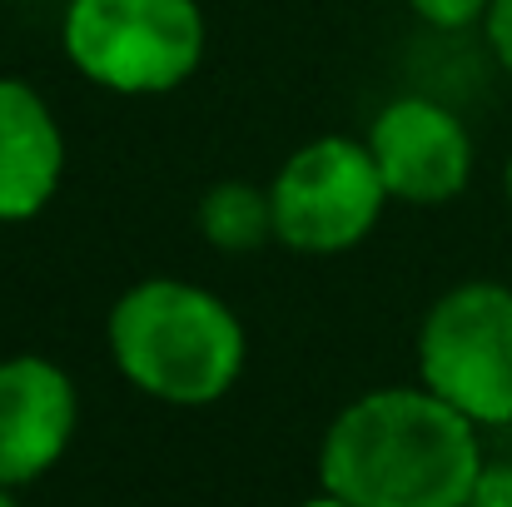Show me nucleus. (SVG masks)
I'll use <instances>...</instances> for the list:
<instances>
[{"instance_id": "f257e3e1", "label": "nucleus", "mask_w": 512, "mask_h": 507, "mask_svg": "<svg viewBox=\"0 0 512 507\" xmlns=\"http://www.w3.org/2000/svg\"><path fill=\"white\" fill-rule=\"evenodd\" d=\"M483 473L478 423L433 388H368L319 443V483L353 507H468Z\"/></svg>"}, {"instance_id": "f03ea898", "label": "nucleus", "mask_w": 512, "mask_h": 507, "mask_svg": "<svg viewBox=\"0 0 512 507\" xmlns=\"http://www.w3.org/2000/svg\"><path fill=\"white\" fill-rule=\"evenodd\" d=\"M105 348L130 388L170 408L219 403L249 363L239 314L214 289L170 274H150L110 304Z\"/></svg>"}, {"instance_id": "7ed1b4c3", "label": "nucleus", "mask_w": 512, "mask_h": 507, "mask_svg": "<svg viewBox=\"0 0 512 507\" xmlns=\"http://www.w3.org/2000/svg\"><path fill=\"white\" fill-rule=\"evenodd\" d=\"M60 50L95 90L150 100L199 75L209 20L199 0H65Z\"/></svg>"}, {"instance_id": "20e7f679", "label": "nucleus", "mask_w": 512, "mask_h": 507, "mask_svg": "<svg viewBox=\"0 0 512 507\" xmlns=\"http://www.w3.org/2000/svg\"><path fill=\"white\" fill-rule=\"evenodd\" d=\"M418 383L478 428H512V289L463 279L418 324Z\"/></svg>"}, {"instance_id": "39448f33", "label": "nucleus", "mask_w": 512, "mask_h": 507, "mask_svg": "<svg viewBox=\"0 0 512 507\" xmlns=\"http://www.w3.org/2000/svg\"><path fill=\"white\" fill-rule=\"evenodd\" d=\"M269 204H274V244L309 259H334L358 249L378 229L393 199L373 165L368 140L319 135L274 169Z\"/></svg>"}, {"instance_id": "423d86ee", "label": "nucleus", "mask_w": 512, "mask_h": 507, "mask_svg": "<svg viewBox=\"0 0 512 507\" xmlns=\"http://www.w3.org/2000/svg\"><path fill=\"white\" fill-rule=\"evenodd\" d=\"M363 140L388 184V199H398V204L438 209V204H453L473 184V165H478L473 135H468L463 115L433 95L388 100L373 115Z\"/></svg>"}, {"instance_id": "0eeeda50", "label": "nucleus", "mask_w": 512, "mask_h": 507, "mask_svg": "<svg viewBox=\"0 0 512 507\" xmlns=\"http://www.w3.org/2000/svg\"><path fill=\"white\" fill-rule=\"evenodd\" d=\"M80 423L75 378L45 353L0 358V488L45 478Z\"/></svg>"}, {"instance_id": "6e6552de", "label": "nucleus", "mask_w": 512, "mask_h": 507, "mask_svg": "<svg viewBox=\"0 0 512 507\" xmlns=\"http://www.w3.org/2000/svg\"><path fill=\"white\" fill-rule=\"evenodd\" d=\"M65 179V130L50 100L20 80L0 75V224H30L50 209Z\"/></svg>"}, {"instance_id": "1a4fd4ad", "label": "nucleus", "mask_w": 512, "mask_h": 507, "mask_svg": "<svg viewBox=\"0 0 512 507\" xmlns=\"http://www.w3.org/2000/svg\"><path fill=\"white\" fill-rule=\"evenodd\" d=\"M194 229L219 254H254V249L274 244L269 184H249V179H219V184H209L199 194V204H194Z\"/></svg>"}, {"instance_id": "9d476101", "label": "nucleus", "mask_w": 512, "mask_h": 507, "mask_svg": "<svg viewBox=\"0 0 512 507\" xmlns=\"http://www.w3.org/2000/svg\"><path fill=\"white\" fill-rule=\"evenodd\" d=\"M403 5L433 30H468L488 15L493 0H403Z\"/></svg>"}, {"instance_id": "9b49d317", "label": "nucleus", "mask_w": 512, "mask_h": 507, "mask_svg": "<svg viewBox=\"0 0 512 507\" xmlns=\"http://www.w3.org/2000/svg\"><path fill=\"white\" fill-rule=\"evenodd\" d=\"M468 507H512V463H483Z\"/></svg>"}, {"instance_id": "f8f14e48", "label": "nucleus", "mask_w": 512, "mask_h": 507, "mask_svg": "<svg viewBox=\"0 0 512 507\" xmlns=\"http://www.w3.org/2000/svg\"><path fill=\"white\" fill-rule=\"evenodd\" d=\"M483 25H488V50H493V60L503 65V75L512 80V0H493L488 15H483Z\"/></svg>"}, {"instance_id": "ddd939ff", "label": "nucleus", "mask_w": 512, "mask_h": 507, "mask_svg": "<svg viewBox=\"0 0 512 507\" xmlns=\"http://www.w3.org/2000/svg\"><path fill=\"white\" fill-rule=\"evenodd\" d=\"M299 507H353V503H343L334 493H319V498H309V503H299Z\"/></svg>"}, {"instance_id": "4468645a", "label": "nucleus", "mask_w": 512, "mask_h": 507, "mask_svg": "<svg viewBox=\"0 0 512 507\" xmlns=\"http://www.w3.org/2000/svg\"><path fill=\"white\" fill-rule=\"evenodd\" d=\"M503 194H508V209H512V155H508V165H503Z\"/></svg>"}, {"instance_id": "2eb2a0df", "label": "nucleus", "mask_w": 512, "mask_h": 507, "mask_svg": "<svg viewBox=\"0 0 512 507\" xmlns=\"http://www.w3.org/2000/svg\"><path fill=\"white\" fill-rule=\"evenodd\" d=\"M0 507H20L15 498H10V488H0Z\"/></svg>"}]
</instances>
